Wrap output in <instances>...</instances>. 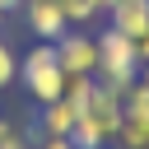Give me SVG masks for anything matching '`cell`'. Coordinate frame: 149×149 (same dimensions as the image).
Masks as SVG:
<instances>
[{"label":"cell","mask_w":149,"mask_h":149,"mask_svg":"<svg viewBox=\"0 0 149 149\" xmlns=\"http://www.w3.org/2000/svg\"><path fill=\"white\" fill-rule=\"evenodd\" d=\"M19 79H23V88L33 93L37 107H42V102H56V98L65 93V70H61V61H56V42L28 47V51L19 56Z\"/></svg>","instance_id":"6da1fadb"},{"label":"cell","mask_w":149,"mask_h":149,"mask_svg":"<svg viewBox=\"0 0 149 149\" xmlns=\"http://www.w3.org/2000/svg\"><path fill=\"white\" fill-rule=\"evenodd\" d=\"M140 56H135V37H126V33H116L112 23L98 33V79L102 84H116V88H126V84H135L140 79Z\"/></svg>","instance_id":"7a4b0ae2"},{"label":"cell","mask_w":149,"mask_h":149,"mask_svg":"<svg viewBox=\"0 0 149 149\" xmlns=\"http://www.w3.org/2000/svg\"><path fill=\"white\" fill-rule=\"evenodd\" d=\"M56 61L65 74H98V33L70 28L56 37Z\"/></svg>","instance_id":"3957f363"},{"label":"cell","mask_w":149,"mask_h":149,"mask_svg":"<svg viewBox=\"0 0 149 149\" xmlns=\"http://www.w3.org/2000/svg\"><path fill=\"white\" fill-rule=\"evenodd\" d=\"M121 93H126V88H116V84H102V79H98V84H93V93H88V102L79 107V112L102 130V140H107V144L116 140V126H121Z\"/></svg>","instance_id":"277c9868"},{"label":"cell","mask_w":149,"mask_h":149,"mask_svg":"<svg viewBox=\"0 0 149 149\" xmlns=\"http://www.w3.org/2000/svg\"><path fill=\"white\" fill-rule=\"evenodd\" d=\"M23 19H28L33 37H42V42H56L61 33H70V19H65L61 0H23Z\"/></svg>","instance_id":"5b68a950"},{"label":"cell","mask_w":149,"mask_h":149,"mask_svg":"<svg viewBox=\"0 0 149 149\" xmlns=\"http://www.w3.org/2000/svg\"><path fill=\"white\" fill-rule=\"evenodd\" d=\"M107 23L116 33H126V37H140L149 28V0H116L107 9Z\"/></svg>","instance_id":"8992f818"},{"label":"cell","mask_w":149,"mask_h":149,"mask_svg":"<svg viewBox=\"0 0 149 149\" xmlns=\"http://www.w3.org/2000/svg\"><path fill=\"white\" fill-rule=\"evenodd\" d=\"M74 116H79V107H74L70 98H56V102H42V107H37V135H70Z\"/></svg>","instance_id":"52a82bcc"},{"label":"cell","mask_w":149,"mask_h":149,"mask_svg":"<svg viewBox=\"0 0 149 149\" xmlns=\"http://www.w3.org/2000/svg\"><path fill=\"white\" fill-rule=\"evenodd\" d=\"M121 149H149V116H126L121 112V126H116V140Z\"/></svg>","instance_id":"ba28073f"},{"label":"cell","mask_w":149,"mask_h":149,"mask_svg":"<svg viewBox=\"0 0 149 149\" xmlns=\"http://www.w3.org/2000/svg\"><path fill=\"white\" fill-rule=\"evenodd\" d=\"M70 144H74V149H107L102 130H98L84 112H79V116H74V126H70Z\"/></svg>","instance_id":"9c48e42d"},{"label":"cell","mask_w":149,"mask_h":149,"mask_svg":"<svg viewBox=\"0 0 149 149\" xmlns=\"http://www.w3.org/2000/svg\"><path fill=\"white\" fill-rule=\"evenodd\" d=\"M19 79V56H14V47L0 37V88H9Z\"/></svg>","instance_id":"30bf717a"},{"label":"cell","mask_w":149,"mask_h":149,"mask_svg":"<svg viewBox=\"0 0 149 149\" xmlns=\"http://www.w3.org/2000/svg\"><path fill=\"white\" fill-rule=\"evenodd\" d=\"M33 149H74V144H70V135H37Z\"/></svg>","instance_id":"8fae6325"},{"label":"cell","mask_w":149,"mask_h":149,"mask_svg":"<svg viewBox=\"0 0 149 149\" xmlns=\"http://www.w3.org/2000/svg\"><path fill=\"white\" fill-rule=\"evenodd\" d=\"M135 56H140V65H149V28L135 37Z\"/></svg>","instance_id":"7c38bea8"},{"label":"cell","mask_w":149,"mask_h":149,"mask_svg":"<svg viewBox=\"0 0 149 149\" xmlns=\"http://www.w3.org/2000/svg\"><path fill=\"white\" fill-rule=\"evenodd\" d=\"M14 135H19V126H14V121H9V116H0V149H5V144H9V140H14Z\"/></svg>","instance_id":"4fadbf2b"},{"label":"cell","mask_w":149,"mask_h":149,"mask_svg":"<svg viewBox=\"0 0 149 149\" xmlns=\"http://www.w3.org/2000/svg\"><path fill=\"white\" fill-rule=\"evenodd\" d=\"M19 5H23V0H0V28H5V19H9V14L19 9Z\"/></svg>","instance_id":"5bb4252c"},{"label":"cell","mask_w":149,"mask_h":149,"mask_svg":"<svg viewBox=\"0 0 149 149\" xmlns=\"http://www.w3.org/2000/svg\"><path fill=\"white\" fill-rule=\"evenodd\" d=\"M88 5H93V9H98V14H107V9H112V5H116V0H88Z\"/></svg>","instance_id":"9a60e30c"},{"label":"cell","mask_w":149,"mask_h":149,"mask_svg":"<svg viewBox=\"0 0 149 149\" xmlns=\"http://www.w3.org/2000/svg\"><path fill=\"white\" fill-rule=\"evenodd\" d=\"M140 79H144V84H149V65H144V70H140Z\"/></svg>","instance_id":"2e32d148"}]
</instances>
